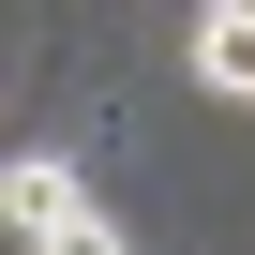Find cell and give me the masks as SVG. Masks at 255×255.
Returning a JSON list of instances; mask_svg holds the SVG:
<instances>
[{
  "instance_id": "obj_1",
  "label": "cell",
  "mask_w": 255,
  "mask_h": 255,
  "mask_svg": "<svg viewBox=\"0 0 255 255\" xmlns=\"http://www.w3.org/2000/svg\"><path fill=\"white\" fill-rule=\"evenodd\" d=\"M180 75H195L210 105H255V0H210V15L180 30Z\"/></svg>"
},
{
  "instance_id": "obj_2",
  "label": "cell",
  "mask_w": 255,
  "mask_h": 255,
  "mask_svg": "<svg viewBox=\"0 0 255 255\" xmlns=\"http://www.w3.org/2000/svg\"><path fill=\"white\" fill-rule=\"evenodd\" d=\"M0 210H15V240H30V255H45V240H60V225H75V210H90V180H75V165H60V150H15V180H0Z\"/></svg>"
},
{
  "instance_id": "obj_3",
  "label": "cell",
  "mask_w": 255,
  "mask_h": 255,
  "mask_svg": "<svg viewBox=\"0 0 255 255\" xmlns=\"http://www.w3.org/2000/svg\"><path fill=\"white\" fill-rule=\"evenodd\" d=\"M45 255H120V225H105V210H75V225H60Z\"/></svg>"
}]
</instances>
